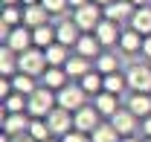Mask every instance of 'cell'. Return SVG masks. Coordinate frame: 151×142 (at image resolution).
<instances>
[{
    "label": "cell",
    "mask_w": 151,
    "mask_h": 142,
    "mask_svg": "<svg viewBox=\"0 0 151 142\" xmlns=\"http://www.w3.org/2000/svg\"><path fill=\"white\" fill-rule=\"evenodd\" d=\"M102 18H105V9L99 3H93V0L78 6V9H73V20L78 23L81 32H96V26L102 23Z\"/></svg>",
    "instance_id": "6da1fadb"
},
{
    "label": "cell",
    "mask_w": 151,
    "mask_h": 142,
    "mask_svg": "<svg viewBox=\"0 0 151 142\" xmlns=\"http://www.w3.org/2000/svg\"><path fill=\"white\" fill-rule=\"evenodd\" d=\"M58 105V96L52 93V90L47 87H38L32 96H29V105H26V113H32V116H41V119H47V113L50 110H55Z\"/></svg>",
    "instance_id": "7a4b0ae2"
},
{
    "label": "cell",
    "mask_w": 151,
    "mask_h": 142,
    "mask_svg": "<svg viewBox=\"0 0 151 142\" xmlns=\"http://www.w3.org/2000/svg\"><path fill=\"white\" fill-rule=\"evenodd\" d=\"M18 67L20 72H29V75H44L47 72V55H44V49H38V47H32V49H26V52L18 55Z\"/></svg>",
    "instance_id": "3957f363"
},
{
    "label": "cell",
    "mask_w": 151,
    "mask_h": 142,
    "mask_svg": "<svg viewBox=\"0 0 151 142\" xmlns=\"http://www.w3.org/2000/svg\"><path fill=\"white\" fill-rule=\"evenodd\" d=\"M55 96H58V107H64V110H70V113H76L78 107H84V87L78 84V87H61L55 90Z\"/></svg>",
    "instance_id": "277c9868"
},
{
    "label": "cell",
    "mask_w": 151,
    "mask_h": 142,
    "mask_svg": "<svg viewBox=\"0 0 151 142\" xmlns=\"http://www.w3.org/2000/svg\"><path fill=\"white\" fill-rule=\"evenodd\" d=\"M3 44H9L15 52H26V49H32L35 47V41H32V29L26 26V23H20V26H12V32H9V38L3 41Z\"/></svg>",
    "instance_id": "5b68a950"
},
{
    "label": "cell",
    "mask_w": 151,
    "mask_h": 142,
    "mask_svg": "<svg viewBox=\"0 0 151 142\" xmlns=\"http://www.w3.org/2000/svg\"><path fill=\"white\" fill-rule=\"evenodd\" d=\"M47 122H50V131L52 133L64 136V133H70V125H76V113L64 110V107H55V110L47 113Z\"/></svg>",
    "instance_id": "8992f818"
},
{
    "label": "cell",
    "mask_w": 151,
    "mask_h": 142,
    "mask_svg": "<svg viewBox=\"0 0 151 142\" xmlns=\"http://www.w3.org/2000/svg\"><path fill=\"white\" fill-rule=\"evenodd\" d=\"M128 75V87L137 90V93H151V67H131L125 72Z\"/></svg>",
    "instance_id": "52a82bcc"
},
{
    "label": "cell",
    "mask_w": 151,
    "mask_h": 142,
    "mask_svg": "<svg viewBox=\"0 0 151 142\" xmlns=\"http://www.w3.org/2000/svg\"><path fill=\"white\" fill-rule=\"evenodd\" d=\"M76 131H84V133H93L96 128H99V110L96 107H78L76 110Z\"/></svg>",
    "instance_id": "ba28073f"
},
{
    "label": "cell",
    "mask_w": 151,
    "mask_h": 142,
    "mask_svg": "<svg viewBox=\"0 0 151 142\" xmlns=\"http://www.w3.org/2000/svg\"><path fill=\"white\" fill-rule=\"evenodd\" d=\"M134 12H137V6L128 3V0H113L105 6V18L108 20H116V23H122V20H131Z\"/></svg>",
    "instance_id": "9c48e42d"
},
{
    "label": "cell",
    "mask_w": 151,
    "mask_h": 142,
    "mask_svg": "<svg viewBox=\"0 0 151 142\" xmlns=\"http://www.w3.org/2000/svg\"><path fill=\"white\" fill-rule=\"evenodd\" d=\"M99 41H102V47H113V44H119V38H122V32H119V23L116 20H108V18H102V23L96 26V32H93Z\"/></svg>",
    "instance_id": "30bf717a"
},
{
    "label": "cell",
    "mask_w": 151,
    "mask_h": 142,
    "mask_svg": "<svg viewBox=\"0 0 151 142\" xmlns=\"http://www.w3.org/2000/svg\"><path fill=\"white\" fill-rule=\"evenodd\" d=\"M55 38H58V44L76 47L78 38H81V29H78V23H76L73 18H70V20H61V23L55 26Z\"/></svg>",
    "instance_id": "8fae6325"
},
{
    "label": "cell",
    "mask_w": 151,
    "mask_h": 142,
    "mask_svg": "<svg viewBox=\"0 0 151 142\" xmlns=\"http://www.w3.org/2000/svg\"><path fill=\"white\" fill-rule=\"evenodd\" d=\"M23 23H26L29 29L50 23V9H47L44 3H35V6H23Z\"/></svg>",
    "instance_id": "7c38bea8"
},
{
    "label": "cell",
    "mask_w": 151,
    "mask_h": 142,
    "mask_svg": "<svg viewBox=\"0 0 151 142\" xmlns=\"http://www.w3.org/2000/svg\"><path fill=\"white\" fill-rule=\"evenodd\" d=\"M76 52L84 55V58H99V55H102V41H99L93 32H81L78 44H76Z\"/></svg>",
    "instance_id": "4fadbf2b"
},
{
    "label": "cell",
    "mask_w": 151,
    "mask_h": 142,
    "mask_svg": "<svg viewBox=\"0 0 151 142\" xmlns=\"http://www.w3.org/2000/svg\"><path fill=\"white\" fill-rule=\"evenodd\" d=\"M15 72H20L18 52H15L9 44H3V47H0V75H3V78H12Z\"/></svg>",
    "instance_id": "5bb4252c"
},
{
    "label": "cell",
    "mask_w": 151,
    "mask_h": 142,
    "mask_svg": "<svg viewBox=\"0 0 151 142\" xmlns=\"http://www.w3.org/2000/svg\"><path fill=\"white\" fill-rule=\"evenodd\" d=\"M64 70H67V75L70 78H81V75H87V72L93 70V58H84V55L76 52L67 64H64Z\"/></svg>",
    "instance_id": "9a60e30c"
},
{
    "label": "cell",
    "mask_w": 151,
    "mask_h": 142,
    "mask_svg": "<svg viewBox=\"0 0 151 142\" xmlns=\"http://www.w3.org/2000/svg\"><path fill=\"white\" fill-rule=\"evenodd\" d=\"M44 55H47V64L50 67H64L67 61H70V47L67 44H50L47 49H44Z\"/></svg>",
    "instance_id": "2e32d148"
},
{
    "label": "cell",
    "mask_w": 151,
    "mask_h": 142,
    "mask_svg": "<svg viewBox=\"0 0 151 142\" xmlns=\"http://www.w3.org/2000/svg\"><path fill=\"white\" fill-rule=\"evenodd\" d=\"M142 41H145L142 32H137V29H125L122 38H119V49H122V52H128V55L142 52Z\"/></svg>",
    "instance_id": "e0dca14e"
},
{
    "label": "cell",
    "mask_w": 151,
    "mask_h": 142,
    "mask_svg": "<svg viewBox=\"0 0 151 142\" xmlns=\"http://www.w3.org/2000/svg\"><path fill=\"white\" fill-rule=\"evenodd\" d=\"M111 125L119 131V136H128V133L134 131V125H137V116H134L131 110H116V113L111 116Z\"/></svg>",
    "instance_id": "ac0fdd59"
},
{
    "label": "cell",
    "mask_w": 151,
    "mask_h": 142,
    "mask_svg": "<svg viewBox=\"0 0 151 142\" xmlns=\"http://www.w3.org/2000/svg\"><path fill=\"white\" fill-rule=\"evenodd\" d=\"M3 131L9 136H18V133H26L29 131V119L23 113H6V122H3Z\"/></svg>",
    "instance_id": "d6986e66"
},
{
    "label": "cell",
    "mask_w": 151,
    "mask_h": 142,
    "mask_svg": "<svg viewBox=\"0 0 151 142\" xmlns=\"http://www.w3.org/2000/svg\"><path fill=\"white\" fill-rule=\"evenodd\" d=\"M116 93H108V90H102V93H96V102L93 107L99 110V113H105V116H113L116 110H119V105H116Z\"/></svg>",
    "instance_id": "ffe728a7"
},
{
    "label": "cell",
    "mask_w": 151,
    "mask_h": 142,
    "mask_svg": "<svg viewBox=\"0 0 151 142\" xmlns=\"http://www.w3.org/2000/svg\"><path fill=\"white\" fill-rule=\"evenodd\" d=\"M67 70L64 67H47V72H44V84L50 90H61V87H67Z\"/></svg>",
    "instance_id": "44dd1931"
},
{
    "label": "cell",
    "mask_w": 151,
    "mask_h": 142,
    "mask_svg": "<svg viewBox=\"0 0 151 142\" xmlns=\"http://www.w3.org/2000/svg\"><path fill=\"white\" fill-rule=\"evenodd\" d=\"M131 29L142 32V35H151V6H139L131 18Z\"/></svg>",
    "instance_id": "7402d4cb"
},
{
    "label": "cell",
    "mask_w": 151,
    "mask_h": 142,
    "mask_svg": "<svg viewBox=\"0 0 151 142\" xmlns=\"http://www.w3.org/2000/svg\"><path fill=\"white\" fill-rule=\"evenodd\" d=\"M32 41H35L38 49H47L50 44H55L58 38H55V29H52L50 23H44V26H35V29H32Z\"/></svg>",
    "instance_id": "603a6c76"
},
{
    "label": "cell",
    "mask_w": 151,
    "mask_h": 142,
    "mask_svg": "<svg viewBox=\"0 0 151 142\" xmlns=\"http://www.w3.org/2000/svg\"><path fill=\"white\" fill-rule=\"evenodd\" d=\"M78 84L84 87V93H102V90H105V75L93 67L87 75H81V78H78Z\"/></svg>",
    "instance_id": "cb8c5ba5"
},
{
    "label": "cell",
    "mask_w": 151,
    "mask_h": 142,
    "mask_svg": "<svg viewBox=\"0 0 151 142\" xmlns=\"http://www.w3.org/2000/svg\"><path fill=\"white\" fill-rule=\"evenodd\" d=\"M128 110L134 116H151V96L148 93H134L131 102H128Z\"/></svg>",
    "instance_id": "d4e9b609"
},
{
    "label": "cell",
    "mask_w": 151,
    "mask_h": 142,
    "mask_svg": "<svg viewBox=\"0 0 151 142\" xmlns=\"http://www.w3.org/2000/svg\"><path fill=\"white\" fill-rule=\"evenodd\" d=\"M12 84H15V93H23V96H32L35 93V75H29V72H15L12 75Z\"/></svg>",
    "instance_id": "484cf974"
},
{
    "label": "cell",
    "mask_w": 151,
    "mask_h": 142,
    "mask_svg": "<svg viewBox=\"0 0 151 142\" xmlns=\"http://www.w3.org/2000/svg\"><path fill=\"white\" fill-rule=\"evenodd\" d=\"M125 84H128V75H122L119 70L105 75V90H108V93H116V96H119V93L125 90Z\"/></svg>",
    "instance_id": "4316f807"
},
{
    "label": "cell",
    "mask_w": 151,
    "mask_h": 142,
    "mask_svg": "<svg viewBox=\"0 0 151 142\" xmlns=\"http://www.w3.org/2000/svg\"><path fill=\"white\" fill-rule=\"evenodd\" d=\"M93 67L102 72V75H108V72H116V70H119V61H116V55L102 52L99 58H96V64H93Z\"/></svg>",
    "instance_id": "83f0119b"
},
{
    "label": "cell",
    "mask_w": 151,
    "mask_h": 142,
    "mask_svg": "<svg viewBox=\"0 0 151 142\" xmlns=\"http://www.w3.org/2000/svg\"><path fill=\"white\" fill-rule=\"evenodd\" d=\"M29 133H32L38 142H44V139H50V133H52V131H50V122H47V119L35 116V119L29 122Z\"/></svg>",
    "instance_id": "f1b7e54d"
},
{
    "label": "cell",
    "mask_w": 151,
    "mask_h": 142,
    "mask_svg": "<svg viewBox=\"0 0 151 142\" xmlns=\"http://www.w3.org/2000/svg\"><path fill=\"white\" fill-rule=\"evenodd\" d=\"M6 102V113H23L26 105H29V96H23V93H12L9 99H3Z\"/></svg>",
    "instance_id": "f546056e"
},
{
    "label": "cell",
    "mask_w": 151,
    "mask_h": 142,
    "mask_svg": "<svg viewBox=\"0 0 151 142\" xmlns=\"http://www.w3.org/2000/svg\"><path fill=\"white\" fill-rule=\"evenodd\" d=\"M116 136H119V131H116L113 125H99L93 133H90L93 142H116Z\"/></svg>",
    "instance_id": "4dcf8cb0"
},
{
    "label": "cell",
    "mask_w": 151,
    "mask_h": 142,
    "mask_svg": "<svg viewBox=\"0 0 151 142\" xmlns=\"http://www.w3.org/2000/svg\"><path fill=\"white\" fill-rule=\"evenodd\" d=\"M0 23H6V26H20V23H23V9H18V6H6Z\"/></svg>",
    "instance_id": "1f68e13d"
},
{
    "label": "cell",
    "mask_w": 151,
    "mask_h": 142,
    "mask_svg": "<svg viewBox=\"0 0 151 142\" xmlns=\"http://www.w3.org/2000/svg\"><path fill=\"white\" fill-rule=\"evenodd\" d=\"M41 3L50 9V15H58V12H64L70 6V0H41Z\"/></svg>",
    "instance_id": "d6a6232c"
},
{
    "label": "cell",
    "mask_w": 151,
    "mask_h": 142,
    "mask_svg": "<svg viewBox=\"0 0 151 142\" xmlns=\"http://www.w3.org/2000/svg\"><path fill=\"white\" fill-rule=\"evenodd\" d=\"M64 142H93V139L84 136V131H73V133H64Z\"/></svg>",
    "instance_id": "836d02e7"
},
{
    "label": "cell",
    "mask_w": 151,
    "mask_h": 142,
    "mask_svg": "<svg viewBox=\"0 0 151 142\" xmlns=\"http://www.w3.org/2000/svg\"><path fill=\"white\" fill-rule=\"evenodd\" d=\"M142 55L151 58V35H145V41H142Z\"/></svg>",
    "instance_id": "e575fe53"
},
{
    "label": "cell",
    "mask_w": 151,
    "mask_h": 142,
    "mask_svg": "<svg viewBox=\"0 0 151 142\" xmlns=\"http://www.w3.org/2000/svg\"><path fill=\"white\" fill-rule=\"evenodd\" d=\"M142 128H145V133L151 136V116H145V122H142Z\"/></svg>",
    "instance_id": "d590c367"
},
{
    "label": "cell",
    "mask_w": 151,
    "mask_h": 142,
    "mask_svg": "<svg viewBox=\"0 0 151 142\" xmlns=\"http://www.w3.org/2000/svg\"><path fill=\"white\" fill-rule=\"evenodd\" d=\"M84 3H90V0H70V6H73V9H78V6H84Z\"/></svg>",
    "instance_id": "8d00e7d4"
},
{
    "label": "cell",
    "mask_w": 151,
    "mask_h": 142,
    "mask_svg": "<svg viewBox=\"0 0 151 142\" xmlns=\"http://www.w3.org/2000/svg\"><path fill=\"white\" fill-rule=\"evenodd\" d=\"M23 6H35V3H41V0H20Z\"/></svg>",
    "instance_id": "74e56055"
},
{
    "label": "cell",
    "mask_w": 151,
    "mask_h": 142,
    "mask_svg": "<svg viewBox=\"0 0 151 142\" xmlns=\"http://www.w3.org/2000/svg\"><path fill=\"white\" fill-rule=\"evenodd\" d=\"M128 3H134L137 9H139V6H145V0H128Z\"/></svg>",
    "instance_id": "f35d334b"
},
{
    "label": "cell",
    "mask_w": 151,
    "mask_h": 142,
    "mask_svg": "<svg viewBox=\"0 0 151 142\" xmlns=\"http://www.w3.org/2000/svg\"><path fill=\"white\" fill-rule=\"evenodd\" d=\"M93 3H99V6H102V9H105V6H108V3H113V0H93Z\"/></svg>",
    "instance_id": "ab89813d"
},
{
    "label": "cell",
    "mask_w": 151,
    "mask_h": 142,
    "mask_svg": "<svg viewBox=\"0 0 151 142\" xmlns=\"http://www.w3.org/2000/svg\"><path fill=\"white\" fill-rule=\"evenodd\" d=\"M3 3H6V6H18L20 0H3Z\"/></svg>",
    "instance_id": "60d3db41"
},
{
    "label": "cell",
    "mask_w": 151,
    "mask_h": 142,
    "mask_svg": "<svg viewBox=\"0 0 151 142\" xmlns=\"http://www.w3.org/2000/svg\"><path fill=\"white\" fill-rule=\"evenodd\" d=\"M122 142H137V139H131V136H125V139H122Z\"/></svg>",
    "instance_id": "b9f144b4"
},
{
    "label": "cell",
    "mask_w": 151,
    "mask_h": 142,
    "mask_svg": "<svg viewBox=\"0 0 151 142\" xmlns=\"http://www.w3.org/2000/svg\"><path fill=\"white\" fill-rule=\"evenodd\" d=\"M44 142H52V139H44Z\"/></svg>",
    "instance_id": "7bdbcfd3"
},
{
    "label": "cell",
    "mask_w": 151,
    "mask_h": 142,
    "mask_svg": "<svg viewBox=\"0 0 151 142\" xmlns=\"http://www.w3.org/2000/svg\"><path fill=\"white\" fill-rule=\"evenodd\" d=\"M148 142H151V139H148Z\"/></svg>",
    "instance_id": "ee69618b"
}]
</instances>
